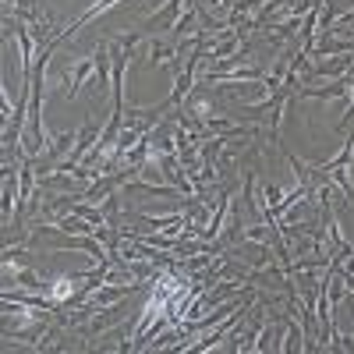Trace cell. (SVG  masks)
<instances>
[{
    "label": "cell",
    "mask_w": 354,
    "mask_h": 354,
    "mask_svg": "<svg viewBox=\"0 0 354 354\" xmlns=\"http://www.w3.org/2000/svg\"><path fill=\"white\" fill-rule=\"evenodd\" d=\"M93 75H96V57H88V61H78L75 68H68V71H64V96L75 100L78 88L93 78Z\"/></svg>",
    "instance_id": "6da1fadb"
},
{
    "label": "cell",
    "mask_w": 354,
    "mask_h": 354,
    "mask_svg": "<svg viewBox=\"0 0 354 354\" xmlns=\"http://www.w3.org/2000/svg\"><path fill=\"white\" fill-rule=\"evenodd\" d=\"M15 283H21L25 290H46L43 277L32 270V266H15Z\"/></svg>",
    "instance_id": "7a4b0ae2"
},
{
    "label": "cell",
    "mask_w": 354,
    "mask_h": 354,
    "mask_svg": "<svg viewBox=\"0 0 354 354\" xmlns=\"http://www.w3.org/2000/svg\"><path fill=\"white\" fill-rule=\"evenodd\" d=\"M351 21H354V11H351V15H340V21H337V25H351Z\"/></svg>",
    "instance_id": "3957f363"
}]
</instances>
